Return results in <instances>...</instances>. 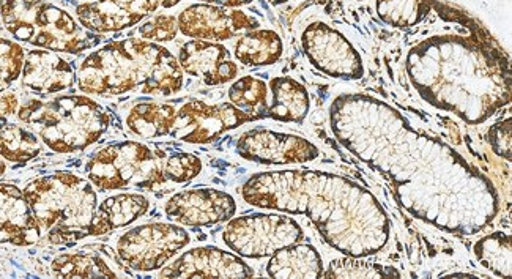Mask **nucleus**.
<instances>
[{
    "instance_id": "e433bc0d",
    "label": "nucleus",
    "mask_w": 512,
    "mask_h": 279,
    "mask_svg": "<svg viewBox=\"0 0 512 279\" xmlns=\"http://www.w3.org/2000/svg\"><path fill=\"white\" fill-rule=\"evenodd\" d=\"M7 171V164H5L4 158H0V177Z\"/></svg>"
},
{
    "instance_id": "0eeeda50",
    "label": "nucleus",
    "mask_w": 512,
    "mask_h": 279,
    "mask_svg": "<svg viewBox=\"0 0 512 279\" xmlns=\"http://www.w3.org/2000/svg\"><path fill=\"white\" fill-rule=\"evenodd\" d=\"M0 13L16 40L37 48L78 54L98 43L93 32L49 0H0Z\"/></svg>"
},
{
    "instance_id": "423d86ee",
    "label": "nucleus",
    "mask_w": 512,
    "mask_h": 279,
    "mask_svg": "<svg viewBox=\"0 0 512 279\" xmlns=\"http://www.w3.org/2000/svg\"><path fill=\"white\" fill-rule=\"evenodd\" d=\"M18 119L37 131L56 153H75L92 146L109 130L111 116L97 101L81 95L30 100L18 108Z\"/></svg>"
},
{
    "instance_id": "f257e3e1",
    "label": "nucleus",
    "mask_w": 512,
    "mask_h": 279,
    "mask_svg": "<svg viewBox=\"0 0 512 279\" xmlns=\"http://www.w3.org/2000/svg\"><path fill=\"white\" fill-rule=\"evenodd\" d=\"M330 123L339 144L380 172L418 220L451 234L476 235L497 218L494 183L385 101L364 93L341 95L331 105Z\"/></svg>"
},
{
    "instance_id": "ddd939ff",
    "label": "nucleus",
    "mask_w": 512,
    "mask_h": 279,
    "mask_svg": "<svg viewBox=\"0 0 512 279\" xmlns=\"http://www.w3.org/2000/svg\"><path fill=\"white\" fill-rule=\"evenodd\" d=\"M237 152L245 160L265 166L303 164L319 157V149L308 139L267 128L243 133L237 142Z\"/></svg>"
},
{
    "instance_id": "4468645a",
    "label": "nucleus",
    "mask_w": 512,
    "mask_h": 279,
    "mask_svg": "<svg viewBox=\"0 0 512 279\" xmlns=\"http://www.w3.org/2000/svg\"><path fill=\"white\" fill-rule=\"evenodd\" d=\"M179 30L194 40L224 41L256 30L259 21L238 8L223 5L194 4L180 13Z\"/></svg>"
},
{
    "instance_id": "6e6552de",
    "label": "nucleus",
    "mask_w": 512,
    "mask_h": 279,
    "mask_svg": "<svg viewBox=\"0 0 512 279\" xmlns=\"http://www.w3.org/2000/svg\"><path fill=\"white\" fill-rule=\"evenodd\" d=\"M172 155L174 152L142 142H117L93 155L87 163V179L100 191H153L172 182Z\"/></svg>"
},
{
    "instance_id": "7ed1b4c3",
    "label": "nucleus",
    "mask_w": 512,
    "mask_h": 279,
    "mask_svg": "<svg viewBox=\"0 0 512 279\" xmlns=\"http://www.w3.org/2000/svg\"><path fill=\"white\" fill-rule=\"evenodd\" d=\"M410 82L429 105L478 125L511 100V70L503 54L473 38H427L407 56Z\"/></svg>"
},
{
    "instance_id": "b1692460",
    "label": "nucleus",
    "mask_w": 512,
    "mask_h": 279,
    "mask_svg": "<svg viewBox=\"0 0 512 279\" xmlns=\"http://www.w3.org/2000/svg\"><path fill=\"white\" fill-rule=\"evenodd\" d=\"M52 273L60 278H119L131 275L127 267L112 265L97 251L62 254L52 262Z\"/></svg>"
},
{
    "instance_id": "4be33fe9",
    "label": "nucleus",
    "mask_w": 512,
    "mask_h": 279,
    "mask_svg": "<svg viewBox=\"0 0 512 279\" xmlns=\"http://www.w3.org/2000/svg\"><path fill=\"white\" fill-rule=\"evenodd\" d=\"M271 103L267 117L282 123H301L311 106L309 93L301 82L287 76L273 78L270 82Z\"/></svg>"
},
{
    "instance_id": "c9c22d12",
    "label": "nucleus",
    "mask_w": 512,
    "mask_h": 279,
    "mask_svg": "<svg viewBox=\"0 0 512 279\" xmlns=\"http://www.w3.org/2000/svg\"><path fill=\"white\" fill-rule=\"evenodd\" d=\"M182 0H160L161 7L172 8L175 5L180 4ZM202 2H208V4L223 5V7H243L253 2V0H202Z\"/></svg>"
},
{
    "instance_id": "cd10ccee",
    "label": "nucleus",
    "mask_w": 512,
    "mask_h": 279,
    "mask_svg": "<svg viewBox=\"0 0 512 279\" xmlns=\"http://www.w3.org/2000/svg\"><path fill=\"white\" fill-rule=\"evenodd\" d=\"M229 100L235 108L253 120L265 119L268 111V87L262 79L243 76L229 89Z\"/></svg>"
},
{
    "instance_id": "412c9836",
    "label": "nucleus",
    "mask_w": 512,
    "mask_h": 279,
    "mask_svg": "<svg viewBox=\"0 0 512 279\" xmlns=\"http://www.w3.org/2000/svg\"><path fill=\"white\" fill-rule=\"evenodd\" d=\"M267 275L270 278H322V257L314 246L294 243L271 256Z\"/></svg>"
},
{
    "instance_id": "aec40b11",
    "label": "nucleus",
    "mask_w": 512,
    "mask_h": 279,
    "mask_svg": "<svg viewBox=\"0 0 512 279\" xmlns=\"http://www.w3.org/2000/svg\"><path fill=\"white\" fill-rule=\"evenodd\" d=\"M23 86L41 97L64 92L76 81L75 68L54 51H30L21 71Z\"/></svg>"
},
{
    "instance_id": "c85d7f7f",
    "label": "nucleus",
    "mask_w": 512,
    "mask_h": 279,
    "mask_svg": "<svg viewBox=\"0 0 512 279\" xmlns=\"http://www.w3.org/2000/svg\"><path fill=\"white\" fill-rule=\"evenodd\" d=\"M475 256L490 272L509 278L512 270L511 237L505 232H494L475 245Z\"/></svg>"
},
{
    "instance_id": "473e14b6",
    "label": "nucleus",
    "mask_w": 512,
    "mask_h": 279,
    "mask_svg": "<svg viewBox=\"0 0 512 279\" xmlns=\"http://www.w3.org/2000/svg\"><path fill=\"white\" fill-rule=\"evenodd\" d=\"M179 32V24L177 18L171 15H158L150 19L147 23L139 27V35L147 41H172L177 37Z\"/></svg>"
},
{
    "instance_id": "2eb2a0df",
    "label": "nucleus",
    "mask_w": 512,
    "mask_h": 279,
    "mask_svg": "<svg viewBox=\"0 0 512 279\" xmlns=\"http://www.w3.org/2000/svg\"><path fill=\"white\" fill-rule=\"evenodd\" d=\"M237 204L231 194L213 188H193L174 194L166 204L169 220L183 226L207 227L234 218Z\"/></svg>"
},
{
    "instance_id": "f704fd0d",
    "label": "nucleus",
    "mask_w": 512,
    "mask_h": 279,
    "mask_svg": "<svg viewBox=\"0 0 512 279\" xmlns=\"http://www.w3.org/2000/svg\"><path fill=\"white\" fill-rule=\"evenodd\" d=\"M19 108L18 97L15 93L7 92L0 93V128L5 127L8 122V117L13 116Z\"/></svg>"
},
{
    "instance_id": "6ab92c4d",
    "label": "nucleus",
    "mask_w": 512,
    "mask_h": 279,
    "mask_svg": "<svg viewBox=\"0 0 512 279\" xmlns=\"http://www.w3.org/2000/svg\"><path fill=\"white\" fill-rule=\"evenodd\" d=\"M40 239L41 229L24 191L10 183H0V243L30 246Z\"/></svg>"
},
{
    "instance_id": "f3484780",
    "label": "nucleus",
    "mask_w": 512,
    "mask_h": 279,
    "mask_svg": "<svg viewBox=\"0 0 512 279\" xmlns=\"http://www.w3.org/2000/svg\"><path fill=\"white\" fill-rule=\"evenodd\" d=\"M160 7V0H97L76 8L79 24L93 34L119 32L141 23Z\"/></svg>"
},
{
    "instance_id": "20e7f679",
    "label": "nucleus",
    "mask_w": 512,
    "mask_h": 279,
    "mask_svg": "<svg viewBox=\"0 0 512 279\" xmlns=\"http://www.w3.org/2000/svg\"><path fill=\"white\" fill-rule=\"evenodd\" d=\"M78 86L90 95L142 92L171 97L183 87L179 60L153 41L127 38L112 41L86 57L78 71Z\"/></svg>"
},
{
    "instance_id": "c756f323",
    "label": "nucleus",
    "mask_w": 512,
    "mask_h": 279,
    "mask_svg": "<svg viewBox=\"0 0 512 279\" xmlns=\"http://www.w3.org/2000/svg\"><path fill=\"white\" fill-rule=\"evenodd\" d=\"M366 257H341L334 259L327 270H323V278H399L401 272L396 268L372 264L364 261Z\"/></svg>"
},
{
    "instance_id": "2f4dec72",
    "label": "nucleus",
    "mask_w": 512,
    "mask_h": 279,
    "mask_svg": "<svg viewBox=\"0 0 512 279\" xmlns=\"http://www.w3.org/2000/svg\"><path fill=\"white\" fill-rule=\"evenodd\" d=\"M24 49L15 41L0 38V93H4L23 71Z\"/></svg>"
},
{
    "instance_id": "9b49d317",
    "label": "nucleus",
    "mask_w": 512,
    "mask_h": 279,
    "mask_svg": "<svg viewBox=\"0 0 512 279\" xmlns=\"http://www.w3.org/2000/svg\"><path fill=\"white\" fill-rule=\"evenodd\" d=\"M301 46L312 67L323 75L344 81L364 76L363 59L338 29L327 23H312L301 34Z\"/></svg>"
},
{
    "instance_id": "bb28decb",
    "label": "nucleus",
    "mask_w": 512,
    "mask_h": 279,
    "mask_svg": "<svg viewBox=\"0 0 512 279\" xmlns=\"http://www.w3.org/2000/svg\"><path fill=\"white\" fill-rule=\"evenodd\" d=\"M41 142L35 133L16 123L0 128V158L10 163L26 164L40 155Z\"/></svg>"
},
{
    "instance_id": "dca6fc26",
    "label": "nucleus",
    "mask_w": 512,
    "mask_h": 279,
    "mask_svg": "<svg viewBox=\"0 0 512 279\" xmlns=\"http://www.w3.org/2000/svg\"><path fill=\"white\" fill-rule=\"evenodd\" d=\"M161 278H253L254 270L242 257L215 246L186 251L160 272Z\"/></svg>"
},
{
    "instance_id": "72a5a7b5",
    "label": "nucleus",
    "mask_w": 512,
    "mask_h": 279,
    "mask_svg": "<svg viewBox=\"0 0 512 279\" xmlns=\"http://www.w3.org/2000/svg\"><path fill=\"white\" fill-rule=\"evenodd\" d=\"M511 131V117L503 122L495 123L494 127L489 130L490 146L497 155L508 161H511Z\"/></svg>"
},
{
    "instance_id": "393cba45",
    "label": "nucleus",
    "mask_w": 512,
    "mask_h": 279,
    "mask_svg": "<svg viewBox=\"0 0 512 279\" xmlns=\"http://www.w3.org/2000/svg\"><path fill=\"white\" fill-rule=\"evenodd\" d=\"M281 37L275 30H249L235 43V59L246 67H268L282 57Z\"/></svg>"
},
{
    "instance_id": "a211bd4d",
    "label": "nucleus",
    "mask_w": 512,
    "mask_h": 279,
    "mask_svg": "<svg viewBox=\"0 0 512 279\" xmlns=\"http://www.w3.org/2000/svg\"><path fill=\"white\" fill-rule=\"evenodd\" d=\"M179 64L185 73L202 79L207 86L231 82L238 73L237 64L227 48L207 40L185 43L180 49Z\"/></svg>"
},
{
    "instance_id": "a878e982",
    "label": "nucleus",
    "mask_w": 512,
    "mask_h": 279,
    "mask_svg": "<svg viewBox=\"0 0 512 279\" xmlns=\"http://www.w3.org/2000/svg\"><path fill=\"white\" fill-rule=\"evenodd\" d=\"M175 116H177L175 106L147 101L131 109L127 117V125L131 133L139 138H163L171 134Z\"/></svg>"
},
{
    "instance_id": "5701e85b",
    "label": "nucleus",
    "mask_w": 512,
    "mask_h": 279,
    "mask_svg": "<svg viewBox=\"0 0 512 279\" xmlns=\"http://www.w3.org/2000/svg\"><path fill=\"white\" fill-rule=\"evenodd\" d=\"M149 199L142 194H117L101 202L93 218L92 237L116 231L139 220L149 210Z\"/></svg>"
},
{
    "instance_id": "39448f33",
    "label": "nucleus",
    "mask_w": 512,
    "mask_h": 279,
    "mask_svg": "<svg viewBox=\"0 0 512 279\" xmlns=\"http://www.w3.org/2000/svg\"><path fill=\"white\" fill-rule=\"evenodd\" d=\"M24 196L29 202L41 235L54 245H73L92 237L98 198L89 179L56 172L27 183Z\"/></svg>"
},
{
    "instance_id": "7c9ffc66",
    "label": "nucleus",
    "mask_w": 512,
    "mask_h": 279,
    "mask_svg": "<svg viewBox=\"0 0 512 279\" xmlns=\"http://www.w3.org/2000/svg\"><path fill=\"white\" fill-rule=\"evenodd\" d=\"M377 10L386 23L396 27L412 26L423 15L421 0H379Z\"/></svg>"
},
{
    "instance_id": "9d476101",
    "label": "nucleus",
    "mask_w": 512,
    "mask_h": 279,
    "mask_svg": "<svg viewBox=\"0 0 512 279\" xmlns=\"http://www.w3.org/2000/svg\"><path fill=\"white\" fill-rule=\"evenodd\" d=\"M190 242V234L177 224H142L120 237L117 256L134 272H155Z\"/></svg>"
},
{
    "instance_id": "1a4fd4ad",
    "label": "nucleus",
    "mask_w": 512,
    "mask_h": 279,
    "mask_svg": "<svg viewBox=\"0 0 512 279\" xmlns=\"http://www.w3.org/2000/svg\"><path fill=\"white\" fill-rule=\"evenodd\" d=\"M305 237L300 224L287 215L253 213L231 218L223 231V240L237 256L262 259Z\"/></svg>"
},
{
    "instance_id": "f03ea898",
    "label": "nucleus",
    "mask_w": 512,
    "mask_h": 279,
    "mask_svg": "<svg viewBox=\"0 0 512 279\" xmlns=\"http://www.w3.org/2000/svg\"><path fill=\"white\" fill-rule=\"evenodd\" d=\"M242 196L259 209L308 216L323 240L344 256H374L390 240V220L379 199L341 175L311 169L259 172L246 180Z\"/></svg>"
},
{
    "instance_id": "f8f14e48",
    "label": "nucleus",
    "mask_w": 512,
    "mask_h": 279,
    "mask_svg": "<svg viewBox=\"0 0 512 279\" xmlns=\"http://www.w3.org/2000/svg\"><path fill=\"white\" fill-rule=\"evenodd\" d=\"M248 122L253 119L232 103L207 105L205 101L191 100L177 111L171 136L188 144H208Z\"/></svg>"
}]
</instances>
